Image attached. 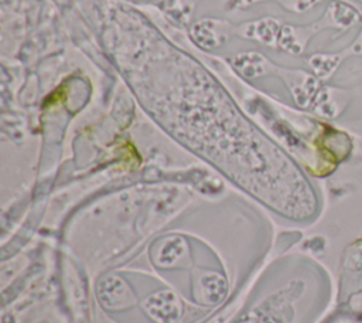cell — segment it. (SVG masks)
<instances>
[{
	"mask_svg": "<svg viewBox=\"0 0 362 323\" xmlns=\"http://www.w3.org/2000/svg\"><path fill=\"white\" fill-rule=\"evenodd\" d=\"M100 303L109 310H123L136 305L137 299L124 280L117 276H107L98 288Z\"/></svg>",
	"mask_w": 362,
	"mask_h": 323,
	"instance_id": "1",
	"label": "cell"
},
{
	"mask_svg": "<svg viewBox=\"0 0 362 323\" xmlns=\"http://www.w3.org/2000/svg\"><path fill=\"white\" fill-rule=\"evenodd\" d=\"M146 313L156 323H175L182 312L178 298L168 290L157 292L143 303Z\"/></svg>",
	"mask_w": 362,
	"mask_h": 323,
	"instance_id": "2",
	"label": "cell"
},
{
	"mask_svg": "<svg viewBox=\"0 0 362 323\" xmlns=\"http://www.w3.org/2000/svg\"><path fill=\"white\" fill-rule=\"evenodd\" d=\"M192 292L198 302L214 305L216 302H221L225 296L226 282L222 275L214 271L199 269L194 273Z\"/></svg>",
	"mask_w": 362,
	"mask_h": 323,
	"instance_id": "3",
	"label": "cell"
},
{
	"mask_svg": "<svg viewBox=\"0 0 362 323\" xmlns=\"http://www.w3.org/2000/svg\"><path fill=\"white\" fill-rule=\"evenodd\" d=\"M153 259L160 268L185 266L189 262L188 245L181 237H167L154 245Z\"/></svg>",
	"mask_w": 362,
	"mask_h": 323,
	"instance_id": "4",
	"label": "cell"
}]
</instances>
